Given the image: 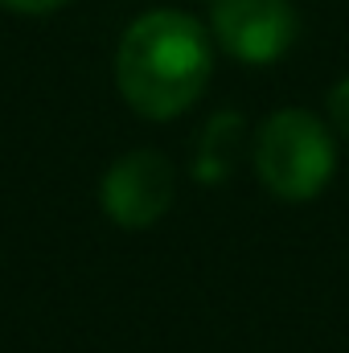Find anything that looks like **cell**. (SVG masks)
<instances>
[{
  "mask_svg": "<svg viewBox=\"0 0 349 353\" xmlns=\"http://www.w3.org/2000/svg\"><path fill=\"white\" fill-rule=\"evenodd\" d=\"M210 4H214V0H210Z\"/></svg>",
  "mask_w": 349,
  "mask_h": 353,
  "instance_id": "obj_8",
  "label": "cell"
},
{
  "mask_svg": "<svg viewBox=\"0 0 349 353\" xmlns=\"http://www.w3.org/2000/svg\"><path fill=\"white\" fill-rule=\"evenodd\" d=\"M214 79V37L181 8L140 12L115 50V87L144 119L185 115Z\"/></svg>",
  "mask_w": 349,
  "mask_h": 353,
  "instance_id": "obj_1",
  "label": "cell"
},
{
  "mask_svg": "<svg viewBox=\"0 0 349 353\" xmlns=\"http://www.w3.org/2000/svg\"><path fill=\"white\" fill-rule=\"evenodd\" d=\"M235 136H239V115H218V119H210V128H206V144H201V165H197V176L206 181L210 176V165H218V176L230 169V144H235Z\"/></svg>",
  "mask_w": 349,
  "mask_h": 353,
  "instance_id": "obj_5",
  "label": "cell"
},
{
  "mask_svg": "<svg viewBox=\"0 0 349 353\" xmlns=\"http://www.w3.org/2000/svg\"><path fill=\"white\" fill-rule=\"evenodd\" d=\"M177 197V169L157 148H132L99 181V205L103 214L123 230H148L157 226Z\"/></svg>",
  "mask_w": 349,
  "mask_h": 353,
  "instance_id": "obj_3",
  "label": "cell"
},
{
  "mask_svg": "<svg viewBox=\"0 0 349 353\" xmlns=\"http://www.w3.org/2000/svg\"><path fill=\"white\" fill-rule=\"evenodd\" d=\"M329 123L349 140V74L329 90Z\"/></svg>",
  "mask_w": 349,
  "mask_h": 353,
  "instance_id": "obj_6",
  "label": "cell"
},
{
  "mask_svg": "<svg viewBox=\"0 0 349 353\" xmlns=\"http://www.w3.org/2000/svg\"><path fill=\"white\" fill-rule=\"evenodd\" d=\"M296 29L300 21L292 0H214L210 12L214 41L247 66H267L283 58L296 41Z\"/></svg>",
  "mask_w": 349,
  "mask_h": 353,
  "instance_id": "obj_4",
  "label": "cell"
},
{
  "mask_svg": "<svg viewBox=\"0 0 349 353\" xmlns=\"http://www.w3.org/2000/svg\"><path fill=\"white\" fill-rule=\"evenodd\" d=\"M70 0H0V8L17 12V17H50L58 8H66Z\"/></svg>",
  "mask_w": 349,
  "mask_h": 353,
  "instance_id": "obj_7",
  "label": "cell"
},
{
  "mask_svg": "<svg viewBox=\"0 0 349 353\" xmlns=\"http://www.w3.org/2000/svg\"><path fill=\"white\" fill-rule=\"evenodd\" d=\"M251 161L263 189L279 201H312L337 169V140L304 107L271 111L255 132Z\"/></svg>",
  "mask_w": 349,
  "mask_h": 353,
  "instance_id": "obj_2",
  "label": "cell"
}]
</instances>
